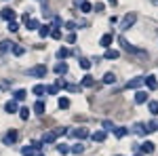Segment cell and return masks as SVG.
I'll return each mask as SVG.
<instances>
[{
    "label": "cell",
    "instance_id": "obj_1",
    "mask_svg": "<svg viewBox=\"0 0 158 156\" xmlns=\"http://www.w3.org/2000/svg\"><path fill=\"white\" fill-rule=\"evenodd\" d=\"M27 76L30 78H44L47 76V65H34V68H30Z\"/></svg>",
    "mask_w": 158,
    "mask_h": 156
},
{
    "label": "cell",
    "instance_id": "obj_2",
    "mask_svg": "<svg viewBox=\"0 0 158 156\" xmlns=\"http://www.w3.org/2000/svg\"><path fill=\"white\" fill-rule=\"evenodd\" d=\"M17 137H19V135H17V131H15V129H11L9 133H4L2 144H4V145H11V144H15V141H17Z\"/></svg>",
    "mask_w": 158,
    "mask_h": 156
},
{
    "label": "cell",
    "instance_id": "obj_3",
    "mask_svg": "<svg viewBox=\"0 0 158 156\" xmlns=\"http://www.w3.org/2000/svg\"><path fill=\"white\" fill-rule=\"evenodd\" d=\"M118 42H120L122 51H127V53H139V48H135L133 44H129V40H127L124 36H118Z\"/></svg>",
    "mask_w": 158,
    "mask_h": 156
},
{
    "label": "cell",
    "instance_id": "obj_4",
    "mask_svg": "<svg viewBox=\"0 0 158 156\" xmlns=\"http://www.w3.org/2000/svg\"><path fill=\"white\" fill-rule=\"evenodd\" d=\"M135 19H137V15H135V13H129V15H127V17L122 19L120 30H129V27H131V25L135 23Z\"/></svg>",
    "mask_w": 158,
    "mask_h": 156
},
{
    "label": "cell",
    "instance_id": "obj_5",
    "mask_svg": "<svg viewBox=\"0 0 158 156\" xmlns=\"http://www.w3.org/2000/svg\"><path fill=\"white\" fill-rule=\"evenodd\" d=\"M143 84H146L150 91H156V89H158V80H156V76H152V74H150V76H146V78H143Z\"/></svg>",
    "mask_w": 158,
    "mask_h": 156
},
{
    "label": "cell",
    "instance_id": "obj_6",
    "mask_svg": "<svg viewBox=\"0 0 158 156\" xmlns=\"http://www.w3.org/2000/svg\"><path fill=\"white\" fill-rule=\"evenodd\" d=\"M72 135L76 137V139H86L91 133H89V129H85V127H80V129H74L72 131Z\"/></svg>",
    "mask_w": 158,
    "mask_h": 156
},
{
    "label": "cell",
    "instance_id": "obj_7",
    "mask_svg": "<svg viewBox=\"0 0 158 156\" xmlns=\"http://www.w3.org/2000/svg\"><path fill=\"white\" fill-rule=\"evenodd\" d=\"M112 42H114V34H103L101 40H99V44H101L103 48H110V47H112Z\"/></svg>",
    "mask_w": 158,
    "mask_h": 156
},
{
    "label": "cell",
    "instance_id": "obj_8",
    "mask_svg": "<svg viewBox=\"0 0 158 156\" xmlns=\"http://www.w3.org/2000/svg\"><path fill=\"white\" fill-rule=\"evenodd\" d=\"M0 17H2V19H6V21H15V11L6 6V9H2V13H0Z\"/></svg>",
    "mask_w": 158,
    "mask_h": 156
},
{
    "label": "cell",
    "instance_id": "obj_9",
    "mask_svg": "<svg viewBox=\"0 0 158 156\" xmlns=\"http://www.w3.org/2000/svg\"><path fill=\"white\" fill-rule=\"evenodd\" d=\"M55 74H59V76H63V74H68V63L65 61H59V63H55Z\"/></svg>",
    "mask_w": 158,
    "mask_h": 156
},
{
    "label": "cell",
    "instance_id": "obj_10",
    "mask_svg": "<svg viewBox=\"0 0 158 156\" xmlns=\"http://www.w3.org/2000/svg\"><path fill=\"white\" fill-rule=\"evenodd\" d=\"M141 84H143V76H137V78H133V80L127 82V89H139Z\"/></svg>",
    "mask_w": 158,
    "mask_h": 156
},
{
    "label": "cell",
    "instance_id": "obj_11",
    "mask_svg": "<svg viewBox=\"0 0 158 156\" xmlns=\"http://www.w3.org/2000/svg\"><path fill=\"white\" fill-rule=\"evenodd\" d=\"M51 30H53V25H49V23L40 25V27H38V34H40V38H47V36H51Z\"/></svg>",
    "mask_w": 158,
    "mask_h": 156
},
{
    "label": "cell",
    "instance_id": "obj_12",
    "mask_svg": "<svg viewBox=\"0 0 158 156\" xmlns=\"http://www.w3.org/2000/svg\"><path fill=\"white\" fill-rule=\"evenodd\" d=\"M139 148H141V154H143V156H146V154H152V152L156 150L152 141H146V144H141V145H139Z\"/></svg>",
    "mask_w": 158,
    "mask_h": 156
},
{
    "label": "cell",
    "instance_id": "obj_13",
    "mask_svg": "<svg viewBox=\"0 0 158 156\" xmlns=\"http://www.w3.org/2000/svg\"><path fill=\"white\" fill-rule=\"evenodd\" d=\"M57 141V135H55V131H49L44 137H42V144H55Z\"/></svg>",
    "mask_w": 158,
    "mask_h": 156
},
{
    "label": "cell",
    "instance_id": "obj_14",
    "mask_svg": "<svg viewBox=\"0 0 158 156\" xmlns=\"http://www.w3.org/2000/svg\"><path fill=\"white\" fill-rule=\"evenodd\" d=\"M146 101H148L146 91H137V93H135V103H146Z\"/></svg>",
    "mask_w": 158,
    "mask_h": 156
},
{
    "label": "cell",
    "instance_id": "obj_15",
    "mask_svg": "<svg viewBox=\"0 0 158 156\" xmlns=\"http://www.w3.org/2000/svg\"><path fill=\"white\" fill-rule=\"evenodd\" d=\"M106 135H108L106 131H95V133H91V139H93V141H99V144H101V141L106 139Z\"/></svg>",
    "mask_w": 158,
    "mask_h": 156
},
{
    "label": "cell",
    "instance_id": "obj_16",
    "mask_svg": "<svg viewBox=\"0 0 158 156\" xmlns=\"http://www.w3.org/2000/svg\"><path fill=\"white\" fill-rule=\"evenodd\" d=\"M103 57H106V59H118V57H120V53H118L116 48H108V51L103 53Z\"/></svg>",
    "mask_w": 158,
    "mask_h": 156
},
{
    "label": "cell",
    "instance_id": "obj_17",
    "mask_svg": "<svg viewBox=\"0 0 158 156\" xmlns=\"http://www.w3.org/2000/svg\"><path fill=\"white\" fill-rule=\"evenodd\" d=\"M4 110H6L9 114H13V112H19V110H17V101H15V99L6 101V103H4Z\"/></svg>",
    "mask_w": 158,
    "mask_h": 156
},
{
    "label": "cell",
    "instance_id": "obj_18",
    "mask_svg": "<svg viewBox=\"0 0 158 156\" xmlns=\"http://www.w3.org/2000/svg\"><path fill=\"white\" fill-rule=\"evenodd\" d=\"M44 110H47L44 101H42V99H38L36 103H34V112H36V114H44Z\"/></svg>",
    "mask_w": 158,
    "mask_h": 156
},
{
    "label": "cell",
    "instance_id": "obj_19",
    "mask_svg": "<svg viewBox=\"0 0 158 156\" xmlns=\"http://www.w3.org/2000/svg\"><path fill=\"white\" fill-rule=\"evenodd\" d=\"M70 152H72V154H82V152H85V145H82L80 141H78V144L70 145Z\"/></svg>",
    "mask_w": 158,
    "mask_h": 156
},
{
    "label": "cell",
    "instance_id": "obj_20",
    "mask_svg": "<svg viewBox=\"0 0 158 156\" xmlns=\"http://www.w3.org/2000/svg\"><path fill=\"white\" fill-rule=\"evenodd\" d=\"M25 25H27V30H38V27H40V21H38V19H32V17H30V19L25 21Z\"/></svg>",
    "mask_w": 158,
    "mask_h": 156
},
{
    "label": "cell",
    "instance_id": "obj_21",
    "mask_svg": "<svg viewBox=\"0 0 158 156\" xmlns=\"http://www.w3.org/2000/svg\"><path fill=\"white\" fill-rule=\"evenodd\" d=\"M127 133H129V129H127V127H116V129H114V135H116L118 139H122Z\"/></svg>",
    "mask_w": 158,
    "mask_h": 156
},
{
    "label": "cell",
    "instance_id": "obj_22",
    "mask_svg": "<svg viewBox=\"0 0 158 156\" xmlns=\"http://www.w3.org/2000/svg\"><path fill=\"white\" fill-rule=\"evenodd\" d=\"M65 57H70V51H68L65 47H61L59 51H57V59H61V61H63Z\"/></svg>",
    "mask_w": 158,
    "mask_h": 156
},
{
    "label": "cell",
    "instance_id": "obj_23",
    "mask_svg": "<svg viewBox=\"0 0 158 156\" xmlns=\"http://www.w3.org/2000/svg\"><path fill=\"white\" fill-rule=\"evenodd\" d=\"M57 106H59L61 110H68V108H70V99H68V97H59Z\"/></svg>",
    "mask_w": 158,
    "mask_h": 156
},
{
    "label": "cell",
    "instance_id": "obj_24",
    "mask_svg": "<svg viewBox=\"0 0 158 156\" xmlns=\"http://www.w3.org/2000/svg\"><path fill=\"white\" fill-rule=\"evenodd\" d=\"M25 95H27V93H25L23 89H19V91H15L13 99H15V101H23V99H25Z\"/></svg>",
    "mask_w": 158,
    "mask_h": 156
},
{
    "label": "cell",
    "instance_id": "obj_25",
    "mask_svg": "<svg viewBox=\"0 0 158 156\" xmlns=\"http://www.w3.org/2000/svg\"><path fill=\"white\" fill-rule=\"evenodd\" d=\"M103 82H106V84H114V82H116V74L108 72L106 76H103Z\"/></svg>",
    "mask_w": 158,
    "mask_h": 156
},
{
    "label": "cell",
    "instance_id": "obj_26",
    "mask_svg": "<svg viewBox=\"0 0 158 156\" xmlns=\"http://www.w3.org/2000/svg\"><path fill=\"white\" fill-rule=\"evenodd\" d=\"M135 133H137V135H146V124H143V122H137V124H135Z\"/></svg>",
    "mask_w": 158,
    "mask_h": 156
},
{
    "label": "cell",
    "instance_id": "obj_27",
    "mask_svg": "<svg viewBox=\"0 0 158 156\" xmlns=\"http://www.w3.org/2000/svg\"><path fill=\"white\" fill-rule=\"evenodd\" d=\"M32 93L38 95V97H42V95H44V84H36V86L32 89Z\"/></svg>",
    "mask_w": 158,
    "mask_h": 156
},
{
    "label": "cell",
    "instance_id": "obj_28",
    "mask_svg": "<svg viewBox=\"0 0 158 156\" xmlns=\"http://www.w3.org/2000/svg\"><path fill=\"white\" fill-rule=\"evenodd\" d=\"M13 53L19 57V55H23V53H25V47H21V44H15V42H13Z\"/></svg>",
    "mask_w": 158,
    "mask_h": 156
},
{
    "label": "cell",
    "instance_id": "obj_29",
    "mask_svg": "<svg viewBox=\"0 0 158 156\" xmlns=\"http://www.w3.org/2000/svg\"><path fill=\"white\" fill-rule=\"evenodd\" d=\"M91 9H93V4H91V2H86V0L80 2V11H82V13H91Z\"/></svg>",
    "mask_w": 158,
    "mask_h": 156
},
{
    "label": "cell",
    "instance_id": "obj_30",
    "mask_svg": "<svg viewBox=\"0 0 158 156\" xmlns=\"http://www.w3.org/2000/svg\"><path fill=\"white\" fill-rule=\"evenodd\" d=\"M57 152H59L61 156H65L68 152H70V148H68V144H57Z\"/></svg>",
    "mask_w": 158,
    "mask_h": 156
},
{
    "label": "cell",
    "instance_id": "obj_31",
    "mask_svg": "<svg viewBox=\"0 0 158 156\" xmlns=\"http://www.w3.org/2000/svg\"><path fill=\"white\" fill-rule=\"evenodd\" d=\"M101 124H103V131L106 133H114V129H116V127H114V124H112V122H110V120H103V122H101Z\"/></svg>",
    "mask_w": 158,
    "mask_h": 156
},
{
    "label": "cell",
    "instance_id": "obj_32",
    "mask_svg": "<svg viewBox=\"0 0 158 156\" xmlns=\"http://www.w3.org/2000/svg\"><path fill=\"white\" fill-rule=\"evenodd\" d=\"M9 48H13V42H9V40H4V42H0V53H6Z\"/></svg>",
    "mask_w": 158,
    "mask_h": 156
},
{
    "label": "cell",
    "instance_id": "obj_33",
    "mask_svg": "<svg viewBox=\"0 0 158 156\" xmlns=\"http://www.w3.org/2000/svg\"><path fill=\"white\" fill-rule=\"evenodd\" d=\"M21 154H23V156H34V154H36V150L30 148V145H25V148H21Z\"/></svg>",
    "mask_w": 158,
    "mask_h": 156
},
{
    "label": "cell",
    "instance_id": "obj_34",
    "mask_svg": "<svg viewBox=\"0 0 158 156\" xmlns=\"http://www.w3.org/2000/svg\"><path fill=\"white\" fill-rule=\"evenodd\" d=\"M156 129H158V120H152V122H148V124H146V131L148 133L156 131Z\"/></svg>",
    "mask_w": 158,
    "mask_h": 156
},
{
    "label": "cell",
    "instance_id": "obj_35",
    "mask_svg": "<svg viewBox=\"0 0 158 156\" xmlns=\"http://www.w3.org/2000/svg\"><path fill=\"white\" fill-rule=\"evenodd\" d=\"M93 84H95V80H93V76H89V74H86L85 78H82V86H93Z\"/></svg>",
    "mask_w": 158,
    "mask_h": 156
},
{
    "label": "cell",
    "instance_id": "obj_36",
    "mask_svg": "<svg viewBox=\"0 0 158 156\" xmlns=\"http://www.w3.org/2000/svg\"><path fill=\"white\" fill-rule=\"evenodd\" d=\"M19 118H21V120L30 118V108H21V110H19Z\"/></svg>",
    "mask_w": 158,
    "mask_h": 156
},
{
    "label": "cell",
    "instance_id": "obj_37",
    "mask_svg": "<svg viewBox=\"0 0 158 156\" xmlns=\"http://www.w3.org/2000/svg\"><path fill=\"white\" fill-rule=\"evenodd\" d=\"M91 65H93V63H91V59H85V57L80 59V68H82V70H91Z\"/></svg>",
    "mask_w": 158,
    "mask_h": 156
},
{
    "label": "cell",
    "instance_id": "obj_38",
    "mask_svg": "<svg viewBox=\"0 0 158 156\" xmlns=\"http://www.w3.org/2000/svg\"><path fill=\"white\" fill-rule=\"evenodd\" d=\"M148 108H150V112H152L154 116H158V101H150V106H148Z\"/></svg>",
    "mask_w": 158,
    "mask_h": 156
},
{
    "label": "cell",
    "instance_id": "obj_39",
    "mask_svg": "<svg viewBox=\"0 0 158 156\" xmlns=\"http://www.w3.org/2000/svg\"><path fill=\"white\" fill-rule=\"evenodd\" d=\"M57 91H59V89H57L55 84H51V86H44V93H49V95H57Z\"/></svg>",
    "mask_w": 158,
    "mask_h": 156
},
{
    "label": "cell",
    "instance_id": "obj_40",
    "mask_svg": "<svg viewBox=\"0 0 158 156\" xmlns=\"http://www.w3.org/2000/svg\"><path fill=\"white\" fill-rule=\"evenodd\" d=\"M51 36L55 38V40H61V30L59 27H53V30H51Z\"/></svg>",
    "mask_w": 158,
    "mask_h": 156
},
{
    "label": "cell",
    "instance_id": "obj_41",
    "mask_svg": "<svg viewBox=\"0 0 158 156\" xmlns=\"http://www.w3.org/2000/svg\"><path fill=\"white\" fill-rule=\"evenodd\" d=\"M9 30H11V32H17V30H19V23H17V21H9Z\"/></svg>",
    "mask_w": 158,
    "mask_h": 156
},
{
    "label": "cell",
    "instance_id": "obj_42",
    "mask_svg": "<svg viewBox=\"0 0 158 156\" xmlns=\"http://www.w3.org/2000/svg\"><path fill=\"white\" fill-rule=\"evenodd\" d=\"M53 23H55V27H61V25H63V21H61V17H57V15H55V17H53Z\"/></svg>",
    "mask_w": 158,
    "mask_h": 156
},
{
    "label": "cell",
    "instance_id": "obj_43",
    "mask_svg": "<svg viewBox=\"0 0 158 156\" xmlns=\"http://www.w3.org/2000/svg\"><path fill=\"white\" fill-rule=\"evenodd\" d=\"M55 86H57V89H63V86H68V84H65V80H63V78H57V80H55Z\"/></svg>",
    "mask_w": 158,
    "mask_h": 156
},
{
    "label": "cell",
    "instance_id": "obj_44",
    "mask_svg": "<svg viewBox=\"0 0 158 156\" xmlns=\"http://www.w3.org/2000/svg\"><path fill=\"white\" fill-rule=\"evenodd\" d=\"M65 133H68V129H65V127H59V129H55V135H57V137H59V135H65Z\"/></svg>",
    "mask_w": 158,
    "mask_h": 156
},
{
    "label": "cell",
    "instance_id": "obj_45",
    "mask_svg": "<svg viewBox=\"0 0 158 156\" xmlns=\"http://www.w3.org/2000/svg\"><path fill=\"white\" fill-rule=\"evenodd\" d=\"M65 89H68V91H70V93H76V91H78V89H80V86H78V84H68V86H65Z\"/></svg>",
    "mask_w": 158,
    "mask_h": 156
},
{
    "label": "cell",
    "instance_id": "obj_46",
    "mask_svg": "<svg viewBox=\"0 0 158 156\" xmlns=\"http://www.w3.org/2000/svg\"><path fill=\"white\" fill-rule=\"evenodd\" d=\"M65 27H68V30H76V23H74V21H68Z\"/></svg>",
    "mask_w": 158,
    "mask_h": 156
},
{
    "label": "cell",
    "instance_id": "obj_47",
    "mask_svg": "<svg viewBox=\"0 0 158 156\" xmlns=\"http://www.w3.org/2000/svg\"><path fill=\"white\" fill-rule=\"evenodd\" d=\"M32 148H34V150H40V148H42V141H34Z\"/></svg>",
    "mask_w": 158,
    "mask_h": 156
},
{
    "label": "cell",
    "instance_id": "obj_48",
    "mask_svg": "<svg viewBox=\"0 0 158 156\" xmlns=\"http://www.w3.org/2000/svg\"><path fill=\"white\" fill-rule=\"evenodd\" d=\"M42 13H44V17H51V9H47V6H42Z\"/></svg>",
    "mask_w": 158,
    "mask_h": 156
},
{
    "label": "cell",
    "instance_id": "obj_49",
    "mask_svg": "<svg viewBox=\"0 0 158 156\" xmlns=\"http://www.w3.org/2000/svg\"><path fill=\"white\" fill-rule=\"evenodd\" d=\"M65 40H68V42H76V36H74V34H70V36L65 38Z\"/></svg>",
    "mask_w": 158,
    "mask_h": 156
},
{
    "label": "cell",
    "instance_id": "obj_50",
    "mask_svg": "<svg viewBox=\"0 0 158 156\" xmlns=\"http://www.w3.org/2000/svg\"><path fill=\"white\" fill-rule=\"evenodd\" d=\"M40 2H42V6H44V4H47V0H40Z\"/></svg>",
    "mask_w": 158,
    "mask_h": 156
},
{
    "label": "cell",
    "instance_id": "obj_51",
    "mask_svg": "<svg viewBox=\"0 0 158 156\" xmlns=\"http://www.w3.org/2000/svg\"><path fill=\"white\" fill-rule=\"evenodd\" d=\"M135 156H143V154H141V152H137V154H135Z\"/></svg>",
    "mask_w": 158,
    "mask_h": 156
},
{
    "label": "cell",
    "instance_id": "obj_52",
    "mask_svg": "<svg viewBox=\"0 0 158 156\" xmlns=\"http://www.w3.org/2000/svg\"><path fill=\"white\" fill-rule=\"evenodd\" d=\"M110 2H112V4H116V0H110Z\"/></svg>",
    "mask_w": 158,
    "mask_h": 156
},
{
    "label": "cell",
    "instance_id": "obj_53",
    "mask_svg": "<svg viewBox=\"0 0 158 156\" xmlns=\"http://www.w3.org/2000/svg\"><path fill=\"white\" fill-rule=\"evenodd\" d=\"M78 2H82V0H76V4H78Z\"/></svg>",
    "mask_w": 158,
    "mask_h": 156
},
{
    "label": "cell",
    "instance_id": "obj_54",
    "mask_svg": "<svg viewBox=\"0 0 158 156\" xmlns=\"http://www.w3.org/2000/svg\"><path fill=\"white\" fill-rule=\"evenodd\" d=\"M118 156H122V154H118Z\"/></svg>",
    "mask_w": 158,
    "mask_h": 156
}]
</instances>
